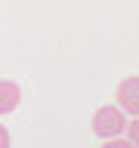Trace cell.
Returning <instances> with one entry per match:
<instances>
[{
  "mask_svg": "<svg viewBox=\"0 0 139 148\" xmlns=\"http://www.w3.org/2000/svg\"><path fill=\"white\" fill-rule=\"evenodd\" d=\"M124 127H127V117H124V108H120V105H102V108L93 114V133L99 139L120 136Z\"/></svg>",
  "mask_w": 139,
  "mask_h": 148,
  "instance_id": "cell-1",
  "label": "cell"
},
{
  "mask_svg": "<svg viewBox=\"0 0 139 148\" xmlns=\"http://www.w3.org/2000/svg\"><path fill=\"white\" fill-rule=\"evenodd\" d=\"M118 105L124 108V114H139V77H127L118 83Z\"/></svg>",
  "mask_w": 139,
  "mask_h": 148,
  "instance_id": "cell-2",
  "label": "cell"
},
{
  "mask_svg": "<svg viewBox=\"0 0 139 148\" xmlns=\"http://www.w3.org/2000/svg\"><path fill=\"white\" fill-rule=\"evenodd\" d=\"M19 102H22V90H19V83H12V80H0V114L16 111Z\"/></svg>",
  "mask_w": 139,
  "mask_h": 148,
  "instance_id": "cell-3",
  "label": "cell"
},
{
  "mask_svg": "<svg viewBox=\"0 0 139 148\" xmlns=\"http://www.w3.org/2000/svg\"><path fill=\"white\" fill-rule=\"evenodd\" d=\"M127 139H130V145H139V114L133 120H127Z\"/></svg>",
  "mask_w": 139,
  "mask_h": 148,
  "instance_id": "cell-4",
  "label": "cell"
},
{
  "mask_svg": "<svg viewBox=\"0 0 139 148\" xmlns=\"http://www.w3.org/2000/svg\"><path fill=\"white\" fill-rule=\"evenodd\" d=\"M6 145H9V130L0 123V148H6Z\"/></svg>",
  "mask_w": 139,
  "mask_h": 148,
  "instance_id": "cell-5",
  "label": "cell"
}]
</instances>
